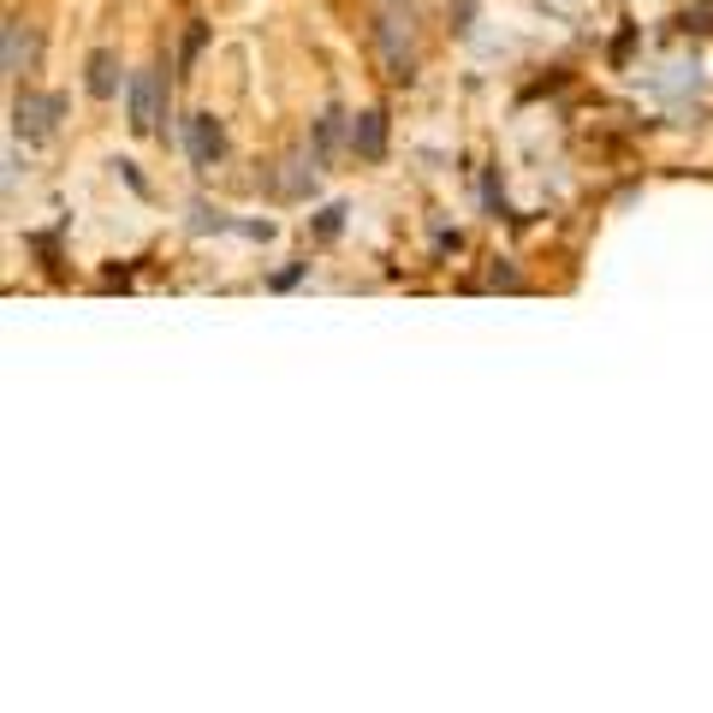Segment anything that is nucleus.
<instances>
[{
  "label": "nucleus",
  "mask_w": 713,
  "mask_h": 713,
  "mask_svg": "<svg viewBox=\"0 0 713 713\" xmlns=\"http://www.w3.org/2000/svg\"><path fill=\"white\" fill-rule=\"evenodd\" d=\"M375 42H381V54H387V78L392 83H411L416 78V54H411V12H381V19H375Z\"/></svg>",
  "instance_id": "f257e3e1"
},
{
  "label": "nucleus",
  "mask_w": 713,
  "mask_h": 713,
  "mask_svg": "<svg viewBox=\"0 0 713 713\" xmlns=\"http://www.w3.org/2000/svg\"><path fill=\"white\" fill-rule=\"evenodd\" d=\"M125 108H131V131H161V108H167L161 71H155V66L131 71V83H125Z\"/></svg>",
  "instance_id": "f03ea898"
},
{
  "label": "nucleus",
  "mask_w": 713,
  "mask_h": 713,
  "mask_svg": "<svg viewBox=\"0 0 713 713\" xmlns=\"http://www.w3.org/2000/svg\"><path fill=\"white\" fill-rule=\"evenodd\" d=\"M185 143H191L197 167H214L226 155V125L214 120V113H191V120H185Z\"/></svg>",
  "instance_id": "7ed1b4c3"
},
{
  "label": "nucleus",
  "mask_w": 713,
  "mask_h": 713,
  "mask_svg": "<svg viewBox=\"0 0 713 713\" xmlns=\"http://www.w3.org/2000/svg\"><path fill=\"white\" fill-rule=\"evenodd\" d=\"M54 113H60V96H24L19 108H12V125L31 131V137H48Z\"/></svg>",
  "instance_id": "20e7f679"
},
{
  "label": "nucleus",
  "mask_w": 713,
  "mask_h": 713,
  "mask_svg": "<svg viewBox=\"0 0 713 713\" xmlns=\"http://www.w3.org/2000/svg\"><path fill=\"white\" fill-rule=\"evenodd\" d=\"M352 149L363 155V161H381V149H387V113H363V120L352 125Z\"/></svg>",
  "instance_id": "39448f33"
},
{
  "label": "nucleus",
  "mask_w": 713,
  "mask_h": 713,
  "mask_svg": "<svg viewBox=\"0 0 713 713\" xmlns=\"http://www.w3.org/2000/svg\"><path fill=\"white\" fill-rule=\"evenodd\" d=\"M83 83H90V96L108 101L113 90H120V60H113L108 48H96V54H90V78H83Z\"/></svg>",
  "instance_id": "423d86ee"
},
{
  "label": "nucleus",
  "mask_w": 713,
  "mask_h": 713,
  "mask_svg": "<svg viewBox=\"0 0 713 713\" xmlns=\"http://www.w3.org/2000/svg\"><path fill=\"white\" fill-rule=\"evenodd\" d=\"M24 60H31V36H24L19 19H7V78H19Z\"/></svg>",
  "instance_id": "0eeeda50"
},
{
  "label": "nucleus",
  "mask_w": 713,
  "mask_h": 713,
  "mask_svg": "<svg viewBox=\"0 0 713 713\" xmlns=\"http://www.w3.org/2000/svg\"><path fill=\"white\" fill-rule=\"evenodd\" d=\"M339 120H345L339 108H327V113H322V131H315V143H322V149H333V143H339Z\"/></svg>",
  "instance_id": "6e6552de"
},
{
  "label": "nucleus",
  "mask_w": 713,
  "mask_h": 713,
  "mask_svg": "<svg viewBox=\"0 0 713 713\" xmlns=\"http://www.w3.org/2000/svg\"><path fill=\"white\" fill-rule=\"evenodd\" d=\"M202 36H209V31H202V24H191V36H185V66H191V60H197V48H202Z\"/></svg>",
  "instance_id": "1a4fd4ad"
},
{
  "label": "nucleus",
  "mask_w": 713,
  "mask_h": 713,
  "mask_svg": "<svg viewBox=\"0 0 713 713\" xmlns=\"http://www.w3.org/2000/svg\"><path fill=\"white\" fill-rule=\"evenodd\" d=\"M470 19H476V0H458V31H470Z\"/></svg>",
  "instance_id": "9d476101"
}]
</instances>
